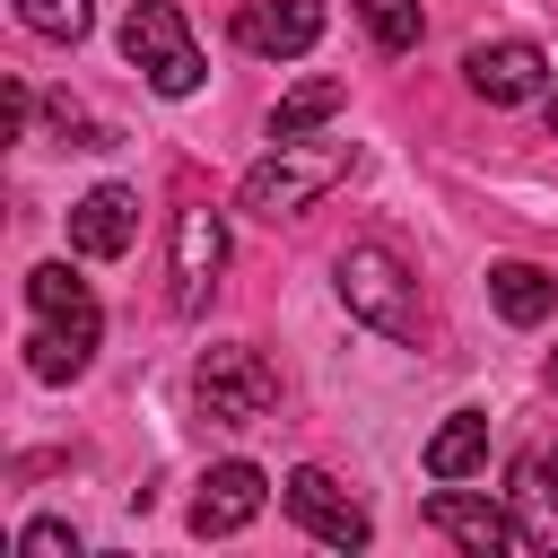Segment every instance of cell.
I'll return each mask as SVG.
<instances>
[{"instance_id": "obj_1", "label": "cell", "mask_w": 558, "mask_h": 558, "mask_svg": "<svg viewBox=\"0 0 558 558\" xmlns=\"http://www.w3.org/2000/svg\"><path fill=\"white\" fill-rule=\"evenodd\" d=\"M26 305H35V331H26L35 384L87 375V357H96V340H105V314H96L87 279H70V262H35V270H26Z\"/></svg>"}, {"instance_id": "obj_8", "label": "cell", "mask_w": 558, "mask_h": 558, "mask_svg": "<svg viewBox=\"0 0 558 558\" xmlns=\"http://www.w3.org/2000/svg\"><path fill=\"white\" fill-rule=\"evenodd\" d=\"M462 78H471V96H488V105H532V96L549 87V52H541L532 35H497V44H471V52H462Z\"/></svg>"}, {"instance_id": "obj_16", "label": "cell", "mask_w": 558, "mask_h": 558, "mask_svg": "<svg viewBox=\"0 0 558 558\" xmlns=\"http://www.w3.org/2000/svg\"><path fill=\"white\" fill-rule=\"evenodd\" d=\"M340 105H349V87H340V78H296V87L279 96V113H270V140H296V131L331 122Z\"/></svg>"}, {"instance_id": "obj_12", "label": "cell", "mask_w": 558, "mask_h": 558, "mask_svg": "<svg viewBox=\"0 0 558 558\" xmlns=\"http://www.w3.org/2000/svg\"><path fill=\"white\" fill-rule=\"evenodd\" d=\"M262 497H270V480H262L253 462H218V471L201 480V497H192V532H201V541H227V532H244V523L262 514Z\"/></svg>"}, {"instance_id": "obj_17", "label": "cell", "mask_w": 558, "mask_h": 558, "mask_svg": "<svg viewBox=\"0 0 558 558\" xmlns=\"http://www.w3.org/2000/svg\"><path fill=\"white\" fill-rule=\"evenodd\" d=\"M357 17H366V35H375V52H418V35H427V17H418V0H349Z\"/></svg>"}, {"instance_id": "obj_5", "label": "cell", "mask_w": 558, "mask_h": 558, "mask_svg": "<svg viewBox=\"0 0 558 558\" xmlns=\"http://www.w3.org/2000/svg\"><path fill=\"white\" fill-rule=\"evenodd\" d=\"M122 52H131V70H140L157 96H192V87H201V44H192V26H183L174 0H131Z\"/></svg>"}, {"instance_id": "obj_3", "label": "cell", "mask_w": 558, "mask_h": 558, "mask_svg": "<svg viewBox=\"0 0 558 558\" xmlns=\"http://www.w3.org/2000/svg\"><path fill=\"white\" fill-rule=\"evenodd\" d=\"M331 288H340V305L357 314V323H375L384 340H418V279H410V262L392 253V244H349L340 262H331Z\"/></svg>"}, {"instance_id": "obj_14", "label": "cell", "mask_w": 558, "mask_h": 558, "mask_svg": "<svg viewBox=\"0 0 558 558\" xmlns=\"http://www.w3.org/2000/svg\"><path fill=\"white\" fill-rule=\"evenodd\" d=\"M427 480H471V471H488V410H453L436 436H427Z\"/></svg>"}, {"instance_id": "obj_11", "label": "cell", "mask_w": 558, "mask_h": 558, "mask_svg": "<svg viewBox=\"0 0 558 558\" xmlns=\"http://www.w3.org/2000/svg\"><path fill=\"white\" fill-rule=\"evenodd\" d=\"M131 235H140V192L131 183H96L87 201H70V253L113 262V253H131Z\"/></svg>"}, {"instance_id": "obj_15", "label": "cell", "mask_w": 558, "mask_h": 558, "mask_svg": "<svg viewBox=\"0 0 558 558\" xmlns=\"http://www.w3.org/2000/svg\"><path fill=\"white\" fill-rule=\"evenodd\" d=\"M514 532H523V549L558 558V480H549L541 462L514 471Z\"/></svg>"}, {"instance_id": "obj_4", "label": "cell", "mask_w": 558, "mask_h": 558, "mask_svg": "<svg viewBox=\"0 0 558 558\" xmlns=\"http://www.w3.org/2000/svg\"><path fill=\"white\" fill-rule=\"evenodd\" d=\"M192 392H201V418L209 427H262L270 401H279V375L253 340H209L201 366H192Z\"/></svg>"}, {"instance_id": "obj_7", "label": "cell", "mask_w": 558, "mask_h": 558, "mask_svg": "<svg viewBox=\"0 0 558 558\" xmlns=\"http://www.w3.org/2000/svg\"><path fill=\"white\" fill-rule=\"evenodd\" d=\"M279 506L314 532V541H331V549H366L375 541V523H366V506L331 480V471H314V462H296L288 480H279Z\"/></svg>"}, {"instance_id": "obj_23", "label": "cell", "mask_w": 558, "mask_h": 558, "mask_svg": "<svg viewBox=\"0 0 558 558\" xmlns=\"http://www.w3.org/2000/svg\"><path fill=\"white\" fill-rule=\"evenodd\" d=\"M549 122H558V96H549Z\"/></svg>"}, {"instance_id": "obj_6", "label": "cell", "mask_w": 558, "mask_h": 558, "mask_svg": "<svg viewBox=\"0 0 558 558\" xmlns=\"http://www.w3.org/2000/svg\"><path fill=\"white\" fill-rule=\"evenodd\" d=\"M218 270H227V218H218L209 201L174 209V270H166L174 288H166V305H174V314H209Z\"/></svg>"}, {"instance_id": "obj_20", "label": "cell", "mask_w": 558, "mask_h": 558, "mask_svg": "<svg viewBox=\"0 0 558 558\" xmlns=\"http://www.w3.org/2000/svg\"><path fill=\"white\" fill-rule=\"evenodd\" d=\"M17 558H78V532L70 523H26L17 532Z\"/></svg>"}, {"instance_id": "obj_9", "label": "cell", "mask_w": 558, "mask_h": 558, "mask_svg": "<svg viewBox=\"0 0 558 558\" xmlns=\"http://www.w3.org/2000/svg\"><path fill=\"white\" fill-rule=\"evenodd\" d=\"M427 523L453 541V549H471V558H497V549H523V532H514V514L506 506H488V497H471V488H436L427 497Z\"/></svg>"}, {"instance_id": "obj_22", "label": "cell", "mask_w": 558, "mask_h": 558, "mask_svg": "<svg viewBox=\"0 0 558 558\" xmlns=\"http://www.w3.org/2000/svg\"><path fill=\"white\" fill-rule=\"evenodd\" d=\"M549 392H558V349H549Z\"/></svg>"}, {"instance_id": "obj_10", "label": "cell", "mask_w": 558, "mask_h": 558, "mask_svg": "<svg viewBox=\"0 0 558 558\" xmlns=\"http://www.w3.org/2000/svg\"><path fill=\"white\" fill-rule=\"evenodd\" d=\"M314 35H323V0H253V9H235V44L262 52V61H296V52H314Z\"/></svg>"}, {"instance_id": "obj_18", "label": "cell", "mask_w": 558, "mask_h": 558, "mask_svg": "<svg viewBox=\"0 0 558 558\" xmlns=\"http://www.w3.org/2000/svg\"><path fill=\"white\" fill-rule=\"evenodd\" d=\"M17 17L44 35V44H78L96 26V0H17Z\"/></svg>"}, {"instance_id": "obj_2", "label": "cell", "mask_w": 558, "mask_h": 558, "mask_svg": "<svg viewBox=\"0 0 558 558\" xmlns=\"http://www.w3.org/2000/svg\"><path fill=\"white\" fill-rule=\"evenodd\" d=\"M349 166H357V140H314V131H296V140H270V157L244 166L235 201H244L253 218H296V209H314Z\"/></svg>"}, {"instance_id": "obj_21", "label": "cell", "mask_w": 558, "mask_h": 558, "mask_svg": "<svg viewBox=\"0 0 558 558\" xmlns=\"http://www.w3.org/2000/svg\"><path fill=\"white\" fill-rule=\"evenodd\" d=\"M532 462H541V471H549V480H558V445H549V453H532Z\"/></svg>"}, {"instance_id": "obj_19", "label": "cell", "mask_w": 558, "mask_h": 558, "mask_svg": "<svg viewBox=\"0 0 558 558\" xmlns=\"http://www.w3.org/2000/svg\"><path fill=\"white\" fill-rule=\"evenodd\" d=\"M52 131H61V148H113V131L96 113H78L70 96H52Z\"/></svg>"}, {"instance_id": "obj_13", "label": "cell", "mask_w": 558, "mask_h": 558, "mask_svg": "<svg viewBox=\"0 0 558 558\" xmlns=\"http://www.w3.org/2000/svg\"><path fill=\"white\" fill-rule=\"evenodd\" d=\"M488 305H497L514 331H532V323L558 314V279H549L541 262H488Z\"/></svg>"}]
</instances>
